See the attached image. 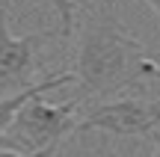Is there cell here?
Masks as SVG:
<instances>
[{"instance_id": "1", "label": "cell", "mask_w": 160, "mask_h": 157, "mask_svg": "<svg viewBox=\"0 0 160 157\" xmlns=\"http://www.w3.org/2000/svg\"><path fill=\"white\" fill-rule=\"evenodd\" d=\"M151 77H160L157 59L122 27L116 0H98L89 15H83L77 45L74 80L83 86V95L110 98Z\"/></svg>"}, {"instance_id": "2", "label": "cell", "mask_w": 160, "mask_h": 157, "mask_svg": "<svg viewBox=\"0 0 160 157\" xmlns=\"http://www.w3.org/2000/svg\"><path fill=\"white\" fill-rule=\"evenodd\" d=\"M77 110L80 101L48 104L45 95L27 101L12 122V145H21L24 151H42L57 145L65 134L77 128Z\"/></svg>"}, {"instance_id": "3", "label": "cell", "mask_w": 160, "mask_h": 157, "mask_svg": "<svg viewBox=\"0 0 160 157\" xmlns=\"http://www.w3.org/2000/svg\"><path fill=\"white\" fill-rule=\"evenodd\" d=\"M160 128V101L145 98H116L92 107L77 122L74 134L101 130L110 136H151Z\"/></svg>"}, {"instance_id": "4", "label": "cell", "mask_w": 160, "mask_h": 157, "mask_svg": "<svg viewBox=\"0 0 160 157\" xmlns=\"http://www.w3.org/2000/svg\"><path fill=\"white\" fill-rule=\"evenodd\" d=\"M59 36V30H39L30 36H12L9 33V15L6 3H0V92L15 86H30V74L36 68V53L48 39Z\"/></svg>"}, {"instance_id": "5", "label": "cell", "mask_w": 160, "mask_h": 157, "mask_svg": "<svg viewBox=\"0 0 160 157\" xmlns=\"http://www.w3.org/2000/svg\"><path fill=\"white\" fill-rule=\"evenodd\" d=\"M65 83H74V71H68V74H51V77H45V80H39V83H30V86L18 89V92H12V95H3V98H0V148H12L9 130H12L15 116L21 113V107L27 104V101L39 98V95L51 92V89H57V86H65Z\"/></svg>"}, {"instance_id": "6", "label": "cell", "mask_w": 160, "mask_h": 157, "mask_svg": "<svg viewBox=\"0 0 160 157\" xmlns=\"http://www.w3.org/2000/svg\"><path fill=\"white\" fill-rule=\"evenodd\" d=\"M48 3L57 9L59 15V36L62 39H71L77 30V18H80V0H48Z\"/></svg>"}, {"instance_id": "7", "label": "cell", "mask_w": 160, "mask_h": 157, "mask_svg": "<svg viewBox=\"0 0 160 157\" xmlns=\"http://www.w3.org/2000/svg\"><path fill=\"white\" fill-rule=\"evenodd\" d=\"M145 3L154 9V15H157V21H160V0H145Z\"/></svg>"}, {"instance_id": "8", "label": "cell", "mask_w": 160, "mask_h": 157, "mask_svg": "<svg viewBox=\"0 0 160 157\" xmlns=\"http://www.w3.org/2000/svg\"><path fill=\"white\" fill-rule=\"evenodd\" d=\"M154 136V157H160V134H151Z\"/></svg>"}]
</instances>
